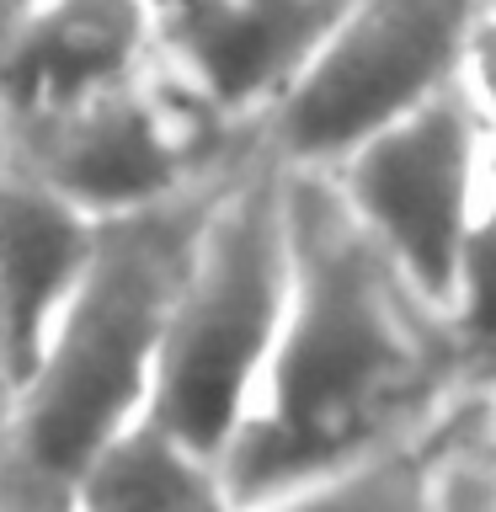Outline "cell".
<instances>
[{
  "mask_svg": "<svg viewBox=\"0 0 496 512\" xmlns=\"http://www.w3.org/2000/svg\"><path fill=\"white\" fill-rule=\"evenodd\" d=\"M496 0H347L326 43L256 128L283 171H331L379 128L491 64Z\"/></svg>",
  "mask_w": 496,
  "mask_h": 512,
  "instance_id": "5",
  "label": "cell"
},
{
  "mask_svg": "<svg viewBox=\"0 0 496 512\" xmlns=\"http://www.w3.org/2000/svg\"><path fill=\"white\" fill-rule=\"evenodd\" d=\"M219 182L187 198L96 219L91 256L48 331L38 363L11 395L6 459L43 486L75 491V480L144 422L155 352L171 299L182 288Z\"/></svg>",
  "mask_w": 496,
  "mask_h": 512,
  "instance_id": "2",
  "label": "cell"
},
{
  "mask_svg": "<svg viewBox=\"0 0 496 512\" xmlns=\"http://www.w3.org/2000/svg\"><path fill=\"white\" fill-rule=\"evenodd\" d=\"M251 150L256 139L224 128L160 54L75 107L6 123V155L86 219H123L187 198Z\"/></svg>",
  "mask_w": 496,
  "mask_h": 512,
  "instance_id": "6",
  "label": "cell"
},
{
  "mask_svg": "<svg viewBox=\"0 0 496 512\" xmlns=\"http://www.w3.org/2000/svg\"><path fill=\"white\" fill-rule=\"evenodd\" d=\"M6 427H11V384L0 379V459H6Z\"/></svg>",
  "mask_w": 496,
  "mask_h": 512,
  "instance_id": "14",
  "label": "cell"
},
{
  "mask_svg": "<svg viewBox=\"0 0 496 512\" xmlns=\"http://www.w3.org/2000/svg\"><path fill=\"white\" fill-rule=\"evenodd\" d=\"M475 395H491V331L432 304L326 176L288 171V304L262 390L219 454L230 502L246 512L406 448Z\"/></svg>",
  "mask_w": 496,
  "mask_h": 512,
  "instance_id": "1",
  "label": "cell"
},
{
  "mask_svg": "<svg viewBox=\"0 0 496 512\" xmlns=\"http://www.w3.org/2000/svg\"><path fill=\"white\" fill-rule=\"evenodd\" d=\"M155 59V0H32L0 80V128L75 107Z\"/></svg>",
  "mask_w": 496,
  "mask_h": 512,
  "instance_id": "8",
  "label": "cell"
},
{
  "mask_svg": "<svg viewBox=\"0 0 496 512\" xmlns=\"http://www.w3.org/2000/svg\"><path fill=\"white\" fill-rule=\"evenodd\" d=\"M27 11H32V0H0V80H6L16 38H22V27H27Z\"/></svg>",
  "mask_w": 496,
  "mask_h": 512,
  "instance_id": "13",
  "label": "cell"
},
{
  "mask_svg": "<svg viewBox=\"0 0 496 512\" xmlns=\"http://www.w3.org/2000/svg\"><path fill=\"white\" fill-rule=\"evenodd\" d=\"M70 512H240L208 464L166 443L150 427H134L112 443L70 491Z\"/></svg>",
  "mask_w": 496,
  "mask_h": 512,
  "instance_id": "11",
  "label": "cell"
},
{
  "mask_svg": "<svg viewBox=\"0 0 496 512\" xmlns=\"http://www.w3.org/2000/svg\"><path fill=\"white\" fill-rule=\"evenodd\" d=\"M486 411H491V395H475L459 411H448L432 432H422L416 443L390 448L379 459H363L352 470L304 480V486L272 496L262 507H246V512H438L443 464L454 454V443L464 438V427Z\"/></svg>",
  "mask_w": 496,
  "mask_h": 512,
  "instance_id": "10",
  "label": "cell"
},
{
  "mask_svg": "<svg viewBox=\"0 0 496 512\" xmlns=\"http://www.w3.org/2000/svg\"><path fill=\"white\" fill-rule=\"evenodd\" d=\"M96 240V219L48 192L16 160H0V379L16 384L38 363Z\"/></svg>",
  "mask_w": 496,
  "mask_h": 512,
  "instance_id": "9",
  "label": "cell"
},
{
  "mask_svg": "<svg viewBox=\"0 0 496 512\" xmlns=\"http://www.w3.org/2000/svg\"><path fill=\"white\" fill-rule=\"evenodd\" d=\"M0 512H70V491L43 486L38 475L0 459Z\"/></svg>",
  "mask_w": 496,
  "mask_h": 512,
  "instance_id": "12",
  "label": "cell"
},
{
  "mask_svg": "<svg viewBox=\"0 0 496 512\" xmlns=\"http://www.w3.org/2000/svg\"><path fill=\"white\" fill-rule=\"evenodd\" d=\"M288 304V171L251 150L219 187L171 299L144 422L208 464L246 422Z\"/></svg>",
  "mask_w": 496,
  "mask_h": 512,
  "instance_id": "3",
  "label": "cell"
},
{
  "mask_svg": "<svg viewBox=\"0 0 496 512\" xmlns=\"http://www.w3.org/2000/svg\"><path fill=\"white\" fill-rule=\"evenodd\" d=\"M326 187L363 235L464 326L486 320V224H491V64L379 128L342 155Z\"/></svg>",
  "mask_w": 496,
  "mask_h": 512,
  "instance_id": "4",
  "label": "cell"
},
{
  "mask_svg": "<svg viewBox=\"0 0 496 512\" xmlns=\"http://www.w3.org/2000/svg\"><path fill=\"white\" fill-rule=\"evenodd\" d=\"M0 160H6V128H0Z\"/></svg>",
  "mask_w": 496,
  "mask_h": 512,
  "instance_id": "15",
  "label": "cell"
},
{
  "mask_svg": "<svg viewBox=\"0 0 496 512\" xmlns=\"http://www.w3.org/2000/svg\"><path fill=\"white\" fill-rule=\"evenodd\" d=\"M347 0H155L160 64L224 128L256 139Z\"/></svg>",
  "mask_w": 496,
  "mask_h": 512,
  "instance_id": "7",
  "label": "cell"
}]
</instances>
